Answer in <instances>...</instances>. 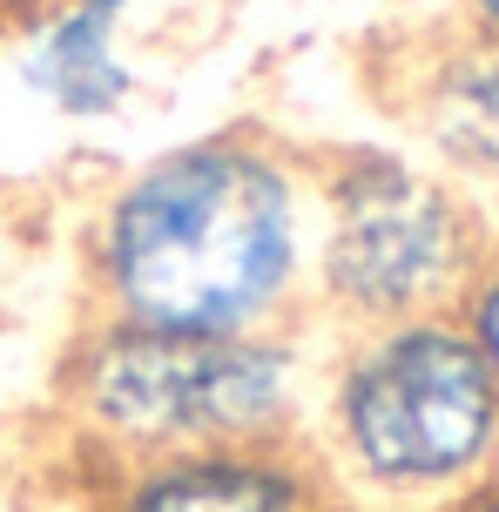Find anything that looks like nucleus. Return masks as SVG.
Segmentation results:
<instances>
[{
  "instance_id": "obj_1",
  "label": "nucleus",
  "mask_w": 499,
  "mask_h": 512,
  "mask_svg": "<svg viewBox=\"0 0 499 512\" xmlns=\"http://www.w3.org/2000/svg\"><path fill=\"white\" fill-rule=\"evenodd\" d=\"M81 297L169 331L311 324V149L263 122L129 162L81 216Z\"/></svg>"
},
{
  "instance_id": "obj_8",
  "label": "nucleus",
  "mask_w": 499,
  "mask_h": 512,
  "mask_svg": "<svg viewBox=\"0 0 499 512\" xmlns=\"http://www.w3.org/2000/svg\"><path fill=\"white\" fill-rule=\"evenodd\" d=\"M452 317L466 324V337H473V351L486 358V371H493V384H499V236L486 243V256H479L473 283L459 290V304H452Z\"/></svg>"
},
{
  "instance_id": "obj_9",
  "label": "nucleus",
  "mask_w": 499,
  "mask_h": 512,
  "mask_svg": "<svg viewBox=\"0 0 499 512\" xmlns=\"http://www.w3.org/2000/svg\"><path fill=\"white\" fill-rule=\"evenodd\" d=\"M439 512H499V472H486L479 486H466L452 506H439Z\"/></svg>"
},
{
  "instance_id": "obj_5",
  "label": "nucleus",
  "mask_w": 499,
  "mask_h": 512,
  "mask_svg": "<svg viewBox=\"0 0 499 512\" xmlns=\"http://www.w3.org/2000/svg\"><path fill=\"white\" fill-rule=\"evenodd\" d=\"M331 499L297 438L196 445L81 472L88 512H317Z\"/></svg>"
},
{
  "instance_id": "obj_4",
  "label": "nucleus",
  "mask_w": 499,
  "mask_h": 512,
  "mask_svg": "<svg viewBox=\"0 0 499 512\" xmlns=\"http://www.w3.org/2000/svg\"><path fill=\"white\" fill-rule=\"evenodd\" d=\"M493 230L425 155L338 142L311 155V331H371L452 310Z\"/></svg>"
},
{
  "instance_id": "obj_7",
  "label": "nucleus",
  "mask_w": 499,
  "mask_h": 512,
  "mask_svg": "<svg viewBox=\"0 0 499 512\" xmlns=\"http://www.w3.org/2000/svg\"><path fill=\"white\" fill-rule=\"evenodd\" d=\"M398 122L446 182L466 196H499V34L466 27L425 48L392 88Z\"/></svg>"
},
{
  "instance_id": "obj_6",
  "label": "nucleus",
  "mask_w": 499,
  "mask_h": 512,
  "mask_svg": "<svg viewBox=\"0 0 499 512\" xmlns=\"http://www.w3.org/2000/svg\"><path fill=\"white\" fill-rule=\"evenodd\" d=\"M129 27L135 0H54V7H41L14 48L21 95L68 128L122 122L142 95Z\"/></svg>"
},
{
  "instance_id": "obj_2",
  "label": "nucleus",
  "mask_w": 499,
  "mask_h": 512,
  "mask_svg": "<svg viewBox=\"0 0 499 512\" xmlns=\"http://www.w3.org/2000/svg\"><path fill=\"white\" fill-rule=\"evenodd\" d=\"M297 445L331 499L439 512L499 472V384L452 310L371 331H317Z\"/></svg>"
},
{
  "instance_id": "obj_11",
  "label": "nucleus",
  "mask_w": 499,
  "mask_h": 512,
  "mask_svg": "<svg viewBox=\"0 0 499 512\" xmlns=\"http://www.w3.org/2000/svg\"><path fill=\"white\" fill-rule=\"evenodd\" d=\"M317 512H371V506H351V499H324Z\"/></svg>"
},
{
  "instance_id": "obj_3",
  "label": "nucleus",
  "mask_w": 499,
  "mask_h": 512,
  "mask_svg": "<svg viewBox=\"0 0 499 512\" xmlns=\"http://www.w3.org/2000/svg\"><path fill=\"white\" fill-rule=\"evenodd\" d=\"M311 364V324L169 331L88 310L54 358V418L81 472L196 445L297 438L311 405Z\"/></svg>"
},
{
  "instance_id": "obj_10",
  "label": "nucleus",
  "mask_w": 499,
  "mask_h": 512,
  "mask_svg": "<svg viewBox=\"0 0 499 512\" xmlns=\"http://www.w3.org/2000/svg\"><path fill=\"white\" fill-rule=\"evenodd\" d=\"M466 27H486V34H499V0H466Z\"/></svg>"
}]
</instances>
